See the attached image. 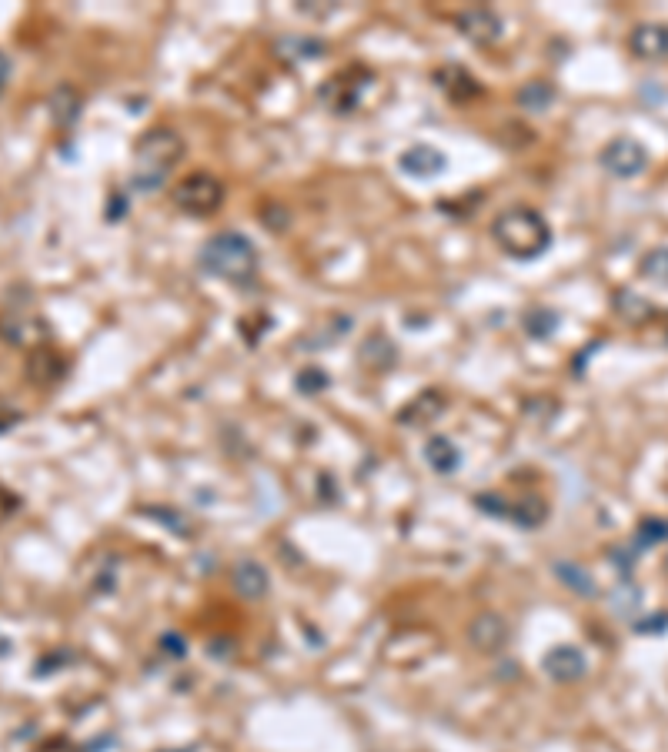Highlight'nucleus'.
Returning <instances> with one entry per match:
<instances>
[{
  "label": "nucleus",
  "instance_id": "nucleus-1",
  "mask_svg": "<svg viewBox=\"0 0 668 752\" xmlns=\"http://www.w3.org/2000/svg\"><path fill=\"white\" fill-rule=\"evenodd\" d=\"M198 265L204 275L221 278L228 285H251L258 278L261 255L254 248V241L241 231H218L201 244Z\"/></svg>",
  "mask_w": 668,
  "mask_h": 752
},
{
  "label": "nucleus",
  "instance_id": "nucleus-2",
  "mask_svg": "<svg viewBox=\"0 0 668 752\" xmlns=\"http://www.w3.org/2000/svg\"><path fill=\"white\" fill-rule=\"evenodd\" d=\"M491 238L508 258L515 261H535L552 248V228L535 208H508L501 211L495 224H491Z\"/></svg>",
  "mask_w": 668,
  "mask_h": 752
},
{
  "label": "nucleus",
  "instance_id": "nucleus-3",
  "mask_svg": "<svg viewBox=\"0 0 668 752\" xmlns=\"http://www.w3.org/2000/svg\"><path fill=\"white\" fill-rule=\"evenodd\" d=\"M184 158V138L171 128H151L134 144V188L157 191Z\"/></svg>",
  "mask_w": 668,
  "mask_h": 752
},
{
  "label": "nucleus",
  "instance_id": "nucleus-4",
  "mask_svg": "<svg viewBox=\"0 0 668 752\" xmlns=\"http://www.w3.org/2000/svg\"><path fill=\"white\" fill-rule=\"evenodd\" d=\"M174 208L191 214V218H208L224 204V181L211 171H191L174 184L171 191Z\"/></svg>",
  "mask_w": 668,
  "mask_h": 752
},
{
  "label": "nucleus",
  "instance_id": "nucleus-5",
  "mask_svg": "<svg viewBox=\"0 0 668 752\" xmlns=\"http://www.w3.org/2000/svg\"><path fill=\"white\" fill-rule=\"evenodd\" d=\"M598 164H602V171H608L612 178L632 181V178H638V174H645V168H648V148L642 141L622 134V138H612L602 151H598Z\"/></svg>",
  "mask_w": 668,
  "mask_h": 752
},
{
  "label": "nucleus",
  "instance_id": "nucleus-6",
  "mask_svg": "<svg viewBox=\"0 0 668 752\" xmlns=\"http://www.w3.org/2000/svg\"><path fill=\"white\" fill-rule=\"evenodd\" d=\"M0 338L21 351H34V348H44L47 341L54 338V328L47 325V318H41V315L14 311V315L0 318Z\"/></svg>",
  "mask_w": 668,
  "mask_h": 752
},
{
  "label": "nucleus",
  "instance_id": "nucleus-7",
  "mask_svg": "<svg viewBox=\"0 0 668 752\" xmlns=\"http://www.w3.org/2000/svg\"><path fill=\"white\" fill-rule=\"evenodd\" d=\"M365 77L368 71H361V67H345L341 74L328 77V81L318 87V97L334 114H351L361 101V91H365V84H361Z\"/></svg>",
  "mask_w": 668,
  "mask_h": 752
},
{
  "label": "nucleus",
  "instance_id": "nucleus-8",
  "mask_svg": "<svg viewBox=\"0 0 668 752\" xmlns=\"http://www.w3.org/2000/svg\"><path fill=\"white\" fill-rule=\"evenodd\" d=\"M508 639H512V625H508L505 619H501L498 612H481L471 619L468 625V642L475 652H485V656H491V652H501L508 646Z\"/></svg>",
  "mask_w": 668,
  "mask_h": 752
},
{
  "label": "nucleus",
  "instance_id": "nucleus-9",
  "mask_svg": "<svg viewBox=\"0 0 668 752\" xmlns=\"http://www.w3.org/2000/svg\"><path fill=\"white\" fill-rule=\"evenodd\" d=\"M455 27L458 34L465 37V41L478 44V47H488L495 44L501 37V17L491 11V7L478 4V7H468V11H461L455 17Z\"/></svg>",
  "mask_w": 668,
  "mask_h": 752
},
{
  "label": "nucleus",
  "instance_id": "nucleus-10",
  "mask_svg": "<svg viewBox=\"0 0 668 752\" xmlns=\"http://www.w3.org/2000/svg\"><path fill=\"white\" fill-rule=\"evenodd\" d=\"M398 168L401 174H408L415 181H431L438 174H445L448 158L438 148H431V144H411V148L398 154Z\"/></svg>",
  "mask_w": 668,
  "mask_h": 752
},
{
  "label": "nucleus",
  "instance_id": "nucleus-11",
  "mask_svg": "<svg viewBox=\"0 0 668 752\" xmlns=\"http://www.w3.org/2000/svg\"><path fill=\"white\" fill-rule=\"evenodd\" d=\"M542 669H545V676L552 679V682H562V686H568V682L585 679L588 659H585V652L578 649V646H555V649L545 652Z\"/></svg>",
  "mask_w": 668,
  "mask_h": 752
},
{
  "label": "nucleus",
  "instance_id": "nucleus-12",
  "mask_svg": "<svg viewBox=\"0 0 668 752\" xmlns=\"http://www.w3.org/2000/svg\"><path fill=\"white\" fill-rule=\"evenodd\" d=\"M24 375L31 385H57L67 375V358L61 351H54L51 345L34 348V351H27Z\"/></svg>",
  "mask_w": 668,
  "mask_h": 752
},
{
  "label": "nucleus",
  "instance_id": "nucleus-13",
  "mask_svg": "<svg viewBox=\"0 0 668 752\" xmlns=\"http://www.w3.org/2000/svg\"><path fill=\"white\" fill-rule=\"evenodd\" d=\"M231 585L244 602H261L264 595L271 592V575L261 562L241 559V562H234V569H231Z\"/></svg>",
  "mask_w": 668,
  "mask_h": 752
},
{
  "label": "nucleus",
  "instance_id": "nucleus-14",
  "mask_svg": "<svg viewBox=\"0 0 668 752\" xmlns=\"http://www.w3.org/2000/svg\"><path fill=\"white\" fill-rule=\"evenodd\" d=\"M47 111H51V121L61 131L74 128V124L81 121V111H84V94L77 91L74 84H57L51 97H47Z\"/></svg>",
  "mask_w": 668,
  "mask_h": 752
},
{
  "label": "nucleus",
  "instance_id": "nucleus-15",
  "mask_svg": "<svg viewBox=\"0 0 668 752\" xmlns=\"http://www.w3.org/2000/svg\"><path fill=\"white\" fill-rule=\"evenodd\" d=\"M628 51L638 61H665L668 57V27L665 24H638L628 37Z\"/></svg>",
  "mask_w": 668,
  "mask_h": 752
},
{
  "label": "nucleus",
  "instance_id": "nucleus-16",
  "mask_svg": "<svg viewBox=\"0 0 668 752\" xmlns=\"http://www.w3.org/2000/svg\"><path fill=\"white\" fill-rule=\"evenodd\" d=\"M435 84H438V91H445L451 97V101H475V97H481V91H485V87L478 84V77L468 74L461 64L438 67Z\"/></svg>",
  "mask_w": 668,
  "mask_h": 752
},
{
  "label": "nucleus",
  "instance_id": "nucleus-17",
  "mask_svg": "<svg viewBox=\"0 0 668 752\" xmlns=\"http://www.w3.org/2000/svg\"><path fill=\"white\" fill-rule=\"evenodd\" d=\"M441 412H445V395L435 392V388H425V392L415 395L398 412V425H405V428H425V425L435 422Z\"/></svg>",
  "mask_w": 668,
  "mask_h": 752
},
{
  "label": "nucleus",
  "instance_id": "nucleus-18",
  "mask_svg": "<svg viewBox=\"0 0 668 752\" xmlns=\"http://www.w3.org/2000/svg\"><path fill=\"white\" fill-rule=\"evenodd\" d=\"M421 455H425V462L435 475H455L461 468V458H465L461 448L455 445V438H448V435H431Z\"/></svg>",
  "mask_w": 668,
  "mask_h": 752
},
{
  "label": "nucleus",
  "instance_id": "nucleus-19",
  "mask_svg": "<svg viewBox=\"0 0 668 752\" xmlns=\"http://www.w3.org/2000/svg\"><path fill=\"white\" fill-rule=\"evenodd\" d=\"M552 572H555V579L562 582L568 592L582 595V599H598V582H595V575L585 569V565L568 562V559H555L552 562Z\"/></svg>",
  "mask_w": 668,
  "mask_h": 752
},
{
  "label": "nucleus",
  "instance_id": "nucleus-20",
  "mask_svg": "<svg viewBox=\"0 0 668 752\" xmlns=\"http://www.w3.org/2000/svg\"><path fill=\"white\" fill-rule=\"evenodd\" d=\"M278 54L291 64H304V61H321L328 54V44L314 34H291L278 41Z\"/></svg>",
  "mask_w": 668,
  "mask_h": 752
},
{
  "label": "nucleus",
  "instance_id": "nucleus-21",
  "mask_svg": "<svg viewBox=\"0 0 668 752\" xmlns=\"http://www.w3.org/2000/svg\"><path fill=\"white\" fill-rule=\"evenodd\" d=\"M358 361L371 371H385L398 361V348H395V341H388L381 331H375V335H368L365 345H361Z\"/></svg>",
  "mask_w": 668,
  "mask_h": 752
},
{
  "label": "nucleus",
  "instance_id": "nucleus-22",
  "mask_svg": "<svg viewBox=\"0 0 668 752\" xmlns=\"http://www.w3.org/2000/svg\"><path fill=\"white\" fill-rule=\"evenodd\" d=\"M555 97L558 91L552 81H528L522 91H518V107L528 114H545L548 107L555 104Z\"/></svg>",
  "mask_w": 668,
  "mask_h": 752
},
{
  "label": "nucleus",
  "instance_id": "nucleus-23",
  "mask_svg": "<svg viewBox=\"0 0 668 752\" xmlns=\"http://www.w3.org/2000/svg\"><path fill=\"white\" fill-rule=\"evenodd\" d=\"M508 519L515 525H522V529H538V525L548 519V505L538 495H525L522 502L508 505Z\"/></svg>",
  "mask_w": 668,
  "mask_h": 752
},
{
  "label": "nucleus",
  "instance_id": "nucleus-24",
  "mask_svg": "<svg viewBox=\"0 0 668 752\" xmlns=\"http://www.w3.org/2000/svg\"><path fill=\"white\" fill-rule=\"evenodd\" d=\"M522 328H525V335H532V338H538V341L552 338L555 331H558V311L545 308V305L528 308L525 318H522Z\"/></svg>",
  "mask_w": 668,
  "mask_h": 752
},
{
  "label": "nucleus",
  "instance_id": "nucleus-25",
  "mask_svg": "<svg viewBox=\"0 0 668 752\" xmlns=\"http://www.w3.org/2000/svg\"><path fill=\"white\" fill-rule=\"evenodd\" d=\"M668 539V519H655V515H648L635 525V535H632V545L635 552H645L652 549V545H662Z\"/></svg>",
  "mask_w": 668,
  "mask_h": 752
},
{
  "label": "nucleus",
  "instance_id": "nucleus-26",
  "mask_svg": "<svg viewBox=\"0 0 668 752\" xmlns=\"http://www.w3.org/2000/svg\"><path fill=\"white\" fill-rule=\"evenodd\" d=\"M615 311L622 318H628V321H645L648 315H652V305H648L642 295H635V291H618V295H615Z\"/></svg>",
  "mask_w": 668,
  "mask_h": 752
},
{
  "label": "nucleus",
  "instance_id": "nucleus-27",
  "mask_svg": "<svg viewBox=\"0 0 668 752\" xmlns=\"http://www.w3.org/2000/svg\"><path fill=\"white\" fill-rule=\"evenodd\" d=\"M638 271H642V278L655 281V285H668V248L648 251V255L642 258V265H638Z\"/></svg>",
  "mask_w": 668,
  "mask_h": 752
},
{
  "label": "nucleus",
  "instance_id": "nucleus-28",
  "mask_svg": "<svg viewBox=\"0 0 668 752\" xmlns=\"http://www.w3.org/2000/svg\"><path fill=\"white\" fill-rule=\"evenodd\" d=\"M298 392L301 395H318V392H324V388H331V378L324 375L321 368H304V371H298Z\"/></svg>",
  "mask_w": 668,
  "mask_h": 752
},
{
  "label": "nucleus",
  "instance_id": "nucleus-29",
  "mask_svg": "<svg viewBox=\"0 0 668 752\" xmlns=\"http://www.w3.org/2000/svg\"><path fill=\"white\" fill-rule=\"evenodd\" d=\"M64 662H71V652H67V649H61V652H51V656L37 659V666H34V679L54 676V669H57V666H64Z\"/></svg>",
  "mask_w": 668,
  "mask_h": 752
},
{
  "label": "nucleus",
  "instance_id": "nucleus-30",
  "mask_svg": "<svg viewBox=\"0 0 668 752\" xmlns=\"http://www.w3.org/2000/svg\"><path fill=\"white\" fill-rule=\"evenodd\" d=\"M144 515H151V519H157L164 525V529H171V532H181V535H191V525L181 519V515H164V509H147Z\"/></svg>",
  "mask_w": 668,
  "mask_h": 752
},
{
  "label": "nucleus",
  "instance_id": "nucleus-31",
  "mask_svg": "<svg viewBox=\"0 0 668 752\" xmlns=\"http://www.w3.org/2000/svg\"><path fill=\"white\" fill-rule=\"evenodd\" d=\"M161 652L171 659H184L188 656V642H184V636H178V632H167V636H161Z\"/></svg>",
  "mask_w": 668,
  "mask_h": 752
},
{
  "label": "nucleus",
  "instance_id": "nucleus-32",
  "mask_svg": "<svg viewBox=\"0 0 668 752\" xmlns=\"http://www.w3.org/2000/svg\"><path fill=\"white\" fill-rule=\"evenodd\" d=\"M475 505L478 509H485V515H498V519H505L508 515V502L501 495H478Z\"/></svg>",
  "mask_w": 668,
  "mask_h": 752
},
{
  "label": "nucleus",
  "instance_id": "nucleus-33",
  "mask_svg": "<svg viewBox=\"0 0 668 752\" xmlns=\"http://www.w3.org/2000/svg\"><path fill=\"white\" fill-rule=\"evenodd\" d=\"M17 509H21V498H17L7 485H0V522L14 519Z\"/></svg>",
  "mask_w": 668,
  "mask_h": 752
},
{
  "label": "nucleus",
  "instance_id": "nucleus-34",
  "mask_svg": "<svg viewBox=\"0 0 668 752\" xmlns=\"http://www.w3.org/2000/svg\"><path fill=\"white\" fill-rule=\"evenodd\" d=\"M635 545L628 549V545H622V549H612V562H615V569L622 572V575H632V569H635Z\"/></svg>",
  "mask_w": 668,
  "mask_h": 752
},
{
  "label": "nucleus",
  "instance_id": "nucleus-35",
  "mask_svg": "<svg viewBox=\"0 0 668 752\" xmlns=\"http://www.w3.org/2000/svg\"><path fill=\"white\" fill-rule=\"evenodd\" d=\"M21 412H17V408L11 405V402H4V398H0V435H4V432H11V428L14 425H21Z\"/></svg>",
  "mask_w": 668,
  "mask_h": 752
},
{
  "label": "nucleus",
  "instance_id": "nucleus-36",
  "mask_svg": "<svg viewBox=\"0 0 668 752\" xmlns=\"http://www.w3.org/2000/svg\"><path fill=\"white\" fill-rule=\"evenodd\" d=\"M34 752H81V749H77L67 736H51V739H44Z\"/></svg>",
  "mask_w": 668,
  "mask_h": 752
},
{
  "label": "nucleus",
  "instance_id": "nucleus-37",
  "mask_svg": "<svg viewBox=\"0 0 668 752\" xmlns=\"http://www.w3.org/2000/svg\"><path fill=\"white\" fill-rule=\"evenodd\" d=\"M655 622H635V632H665L668 629V612H658V615H652Z\"/></svg>",
  "mask_w": 668,
  "mask_h": 752
},
{
  "label": "nucleus",
  "instance_id": "nucleus-38",
  "mask_svg": "<svg viewBox=\"0 0 668 752\" xmlns=\"http://www.w3.org/2000/svg\"><path fill=\"white\" fill-rule=\"evenodd\" d=\"M7 84H11V57L0 51V97H4Z\"/></svg>",
  "mask_w": 668,
  "mask_h": 752
},
{
  "label": "nucleus",
  "instance_id": "nucleus-39",
  "mask_svg": "<svg viewBox=\"0 0 668 752\" xmlns=\"http://www.w3.org/2000/svg\"><path fill=\"white\" fill-rule=\"evenodd\" d=\"M7 656H14V639L0 632V659H7Z\"/></svg>",
  "mask_w": 668,
  "mask_h": 752
}]
</instances>
